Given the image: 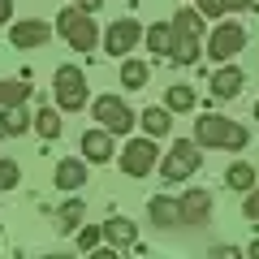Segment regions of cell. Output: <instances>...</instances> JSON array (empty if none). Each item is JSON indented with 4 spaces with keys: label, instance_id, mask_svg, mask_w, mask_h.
Segmentation results:
<instances>
[{
    "label": "cell",
    "instance_id": "cell-1",
    "mask_svg": "<svg viewBox=\"0 0 259 259\" xmlns=\"http://www.w3.org/2000/svg\"><path fill=\"white\" fill-rule=\"evenodd\" d=\"M203 52V13L199 9H177L168 22V61L194 65Z\"/></svg>",
    "mask_w": 259,
    "mask_h": 259
},
{
    "label": "cell",
    "instance_id": "cell-2",
    "mask_svg": "<svg viewBox=\"0 0 259 259\" xmlns=\"http://www.w3.org/2000/svg\"><path fill=\"white\" fill-rule=\"evenodd\" d=\"M194 143L199 147H221V151H246L250 147V130L242 121H229L221 112H203L194 121Z\"/></svg>",
    "mask_w": 259,
    "mask_h": 259
},
{
    "label": "cell",
    "instance_id": "cell-3",
    "mask_svg": "<svg viewBox=\"0 0 259 259\" xmlns=\"http://www.w3.org/2000/svg\"><path fill=\"white\" fill-rule=\"evenodd\" d=\"M199 164H203V147L194 139H177L173 147H168V156H160V177H164L168 186L186 182V177L199 173Z\"/></svg>",
    "mask_w": 259,
    "mask_h": 259
},
{
    "label": "cell",
    "instance_id": "cell-4",
    "mask_svg": "<svg viewBox=\"0 0 259 259\" xmlns=\"http://www.w3.org/2000/svg\"><path fill=\"white\" fill-rule=\"evenodd\" d=\"M56 30L65 35V44L74 48V52H91L95 44H100V30H95V18L87 9H78V5H69V9L56 13Z\"/></svg>",
    "mask_w": 259,
    "mask_h": 259
},
{
    "label": "cell",
    "instance_id": "cell-5",
    "mask_svg": "<svg viewBox=\"0 0 259 259\" xmlns=\"http://www.w3.org/2000/svg\"><path fill=\"white\" fill-rule=\"evenodd\" d=\"M52 91H56V108H61V112L87 108V74L78 69V65H61V69H56Z\"/></svg>",
    "mask_w": 259,
    "mask_h": 259
},
{
    "label": "cell",
    "instance_id": "cell-6",
    "mask_svg": "<svg viewBox=\"0 0 259 259\" xmlns=\"http://www.w3.org/2000/svg\"><path fill=\"white\" fill-rule=\"evenodd\" d=\"M117 160H121V173H125V177H147L151 168L160 164V147H156L151 134H143V139H130L125 151H121Z\"/></svg>",
    "mask_w": 259,
    "mask_h": 259
},
{
    "label": "cell",
    "instance_id": "cell-7",
    "mask_svg": "<svg viewBox=\"0 0 259 259\" xmlns=\"http://www.w3.org/2000/svg\"><path fill=\"white\" fill-rule=\"evenodd\" d=\"M91 117L100 121L104 130H108L112 139H117V134H130V130H134V112H130V104L121 100V95H100V100L91 104Z\"/></svg>",
    "mask_w": 259,
    "mask_h": 259
},
{
    "label": "cell",
    "instance_id": "cell-8",
    "mask_svg": "<svg viewBox=\"0 0 259 259\" xmlns=\"http://www.w3.org/2000/svg\"><path fill=\"white\" fill-rule=\"evenodd\" d=\"M242 48H246V30L238 26V22H221V26L212 30V35H207V44H203V52L212 56V61H233V56L242 52Z\"/></svg>",
    "mask_w": 259,
    "mask_h": 259
},
{
    "label": "cell",
    "instance_id": "cell-9",
    "mask_svg": "<svg viewBox=\"0 0 259 259\" xmlns=\"http://www.w3.org/2000/svg\"><path fill=\"white\" fill-rule=\"evenodd\" d=\"M48 39H52V26H48V22H39V18H22V22H13V26H9V44L22 48V52L44 48Z\"/></svg>",
    "mask_w": 259,
    "mask_h": 259
},
{
    "label": "cell",
    "instance_id": "cell-10",
    "mask_svg": "<svg viewBox=\"0 0 259 259\" xmlns=\"http://www.w3.org/2000/svg\"><path fill=\"white\" fill-rule=\"evenodd\" d=\"M143 39V22H134V18H121V22H112L108 26V35H104V48H108L112 56H125V52H134V44Z\"/></svg>",
    "mask_w": 259,
    "mask_h": 259
},
{
    "label": "cell",
    "instance_id": "cell-11",
    "mask_svg": "<svg viewBox=\"0 0 259 259\" xmlns=\"http://www.w3.org/2000/svg\"><path fill=\"white\" fill-rule=\"evenodd\" d=\"M177 203H182V225L199 229V225H207V216H212V190H186Z\"/></svg>",
    "mask_w": 259,
    "mask_h": 259
},
{
    "label": "cell",
    "instance_id": "cell-12",
    "mask_svg": "<svg viewBox=\"0 0 259 259\" xmlns=\"http://www.w3.org/2000/svg\"><path fill=\"white\" fill-rule=\"evenodd\" d=\"M100 229H104V242H108L112 250H125V246H134V242H139V225L130 221V216H108Z\"/></svg>",
    "mask_w": 259,
    "mask_h": 259
},
{
    "label": "cell",
    "instance_id": "cell-13",
    "mask_svg": "<svg viewBox=\"0 0 259 259\" xmlns=\"http://www.w3.org/2000/svg\"><path fill=\"white\" fill-rule=\"evenodd\" d=\"M242 87H246V74H242L238 65H221L212 74V100H238Z\"/></svg>",
    "mask_w": 259,
    "mask_h": 259
},
{
    "label": "cell",
    "instance_id": "cell-14",
    "mask_svg": "<svg viewBox=\"0 0 259 259\" xmlns=\"http://www.w3.org/2000/svg\"><path fill=\"white\" fill-rule=\"evenodd\" d=\"M87 186V164L78 156H65L61 164H56V190H65V194H78Z\"/></svg>",
    "mask_w": 259,
    "mask_h": 259
},
{
    "label": "cell",
    "instance_id": "cell-15",
    "mask_svg": "<svg viewBox=\"0 0 259 259\" xmlns=\"http://www.w3.org/2000/svg\"><path fill=\"white\" fill-rule=\"evenodd\" d=\"M82 160H91V164H108L112 160V134L104 125L82 134Z\"/></svg>",
    "mask_w": 259,
    "mask_h": 259
},
{
    "label": "cell",
    "instance_id": "cell-16",
    "mask_svg": "<svg viewBox=\"0 0 259 259\" xmlns=\"http://www.w3.org/2000/svg\"><path fill=\"white\" fill-rule=\"evenodd\" d=\"M147 216H151V225H160V229H173V225H182V203L168 199V194H156V199L147 203Z\"/></svg>",
    "mask_w": 259,
    "mask_h": 259
},
{
    "label": "cell",
    "instance_id": "cell-17",
    "mask_svg": "<svg viewBox=\"0 0 259 259\" xmlns=\"http://www.w3.org/2000/svg\"><path fill=\"white\" fill-rule=\"evenodd\" d=\"M26 130H30V112L22 108V104H5V108H0V134H5V139H18Z\"/></svg>",
    "mask_w": 259,
    "mask_h": 259
},
{
    "label": "cell",
    "instance_id": "cell-18",
    "mask_svg": "<svg viewBox=\"0 0 259 259\" xmlns=\"http://www.w3.org/2000/svg\"><path fill=\"white\" fill-rule=\"evenodd\" d=\"M30 130H35L44 143H56L61 139V112L56 108H39L35 117H30Z\"/></svg>",
    "mask_w": 259,
    "mask_h": 259
},
{
    "label": "cell",
    "instance_id": "cell-19",
    "mask_svg": "<svg viewBox=\"0 0 259 259\" xmlns=\"http://www.w3.org/2000/svg\"><path fill=\"white\" fill-rule=\"evenodd\" d=\"M134 121H139V125L147 130L151 139H164L168 130H173V112H168V108H147L143 117H134Z\"/></svg>",
    "mask_w": 259,
    "mask_h": 259
},
{
    "label": "cell",
    "instance_id": "cell-20",
    "mask_svg": "<svg viewBox=\"0 0 259 259\" xmlns=\"http://www.w3.org/2000/svg\"><path fill=\"white\" fill-rule=\"evenodd\" d=\"M147 78H151L147 61H134V56H130V61L121 65V87H125V91H143V87H147Z\"/></svg>",
    "mask_w": 259,
    "mask_h": 259
},
{
    "label": "cell",
    "instance_id": "cell-21",
    "mask_svg": "<svg viewBox=\"0 0 259 259\" xmlns=\"http://www.w3.org/2000/svg\"><path fill=\"white\" fill-rule=\"evenodd\" d=\"M26 100H30V78L0 82V108H5V104H26Z\"/></svg>",
    "mask_w": 259,
    "mask_h": 259
},
{
    "label": "cell",
    "instance_id": "cell-22",
    "mask_svg": "<svg viewBox=\"0 0 259 259\" xmlns=\"http://www.w3.org/2000/svg\"><path fill=\"white\" fill-rule=\"evenodd\" d=\"M225 186H233V190H250V186H255V168H250L246 160L229 164V168H225Z\"/></svg>",
    "mask_w": 259,
    "mask_h": 259
},
{
    "label": "cell",
    "instance_id": "cell-23",
    "mask_svg": "<svg viewBox=\"0 0 259 259\" xmlns=\"http://www.w3.org/2000/svg\"><path fill=\"white\" fill-rule=\"evenodd\" d=\"M82 212H87V207H82V199H78V194H69V199L61 203V212H56V216H61V229H65V233H69V229H78V225H82Z\"/></svg>",
    "mask_w": 259,
    "mask_h": 259
},
{
    "label": "cell",
    "instance_id": "cell-24",
    "mask_svg": "<svg viewBox=\"0 0 259 259\" xmlns=\"http://www.w3.org/2000/svg\"><path fill=\"white\" fill-rule=\"evenodd\" d=\"M194 104H199V95H194L190 87H182V82L168 87V112H190Z\"/></svg>",
    "mask_w": 259,
    "mask_h": 259
},
{
    "label": "cell",
    "instance_id": "cell-25",
    "mask_svg": "<svg viewBox=\"0 0 259 259\" xmlns=\"http://www.w3.org/2000/svg\"><path fill=\"white\" fill-rule=\"evenodd\" d=\"M147 48L160 56H168V22H156V26H147Z\"/></svg>",
    "mask_w": 259,
    "mask_h": 259
},
{
    "label": "cell",
    "instance_id": "cell-26",
    "mask_svg": "<svg viewBox=\"0 0 259 259\" xmlns=\"http://www.w3.org/2000/svg\"><path fill=\"white\" fill-rule=\"evenodd\" d=\"M100 242H104V229H100V225H87V229H78V250H87V255H91Z\"/></svg>",
    "mask_w": 259,
    "mask_h": 259
},
{
    "label": "cell",
    "instance_id": "cell-27",
    "mask_svg": "<svg viewBox=\"0 0 259 259\" xmlns=\"http://www.w3.org/2000/svg\"><path fill=\"white\" fill-rule=\"evenodd\" d=\"M18 182H22V168L13 160H0V190H13Z\"/></svg>",
    "mask_w": 259,
    "mask_h": 259
},
{
    "label": "cell",
    "instance_id": "cell-28",
    "mask_svg": "<svg viewBox=\"0 0 259 259\" xmlns=\"http://www.w3.org/2000/svg\"><path fill=\"white\" fill-rule=\"evenodd\" d=\"M242 216H246V221H259V186H250L246 203H242Z\"/></svg>",
    "mask_w": 259,
    "mask_h": 259
},
{
    "label": "cell",
    "instance_id": "cell-29",
    "mask_svg": "<svg viewBox=\"0 0 259 259\" xmlns=\"http://www.w3.org/2000/svg\"><path fill=\"white\" fill-rule=\"evenodd\" d=\"M199 13L203 18H225V5L221 0H199Z\"/></svg>",
    "mask_w": 259,
    "mask_h": 259
},
{
    "label": "cell",
    "instance_id": "cell-30",
    "mask_svg": "<svg viewBox=\"0 0 259 259\" xmlns=\"http://www.w3.org/2000/svg\"><path fill=\"white\" fill-rule=\"evenodd\" d=\"M225 5V13H242V9H250V0H221Z\"/></svg>",
    "mask_w": 259,
    "mask_h": 259
},
{
    "label": "cell",
    "instance_id": "cell-31",
    "mask_svg": "<svg viewBox=\"0 0 259 259\" xmlns=\"http://www.w3.org/2000/svg\"><path fill=\"white\" fill-rule=\"evenodd\" d=\"M212 255H221V259H233V255H242L238 246H212Z\"/></svg>",
    "mask_w": 259,
    "mask_h": 259
},
{
    "label": "cell",
    "instance_id": "cell-32",
    "mask_svg": "<svg viewBox=\"0 0 259 259\" xmlns=\"http://www.w3.org/2000/svg\"><path fill=\"white\" fill-rule=\"evenodd\" d=\"M9 18H13V0H0V26H5Z\"/></svg>",
    "mask_w": 259,
    "mask_h": 259
},
{
    "label": "cell",
    "instance_id": "cell-33",
    "mask_svg": "<svg viewBox=\"0 0 259 259\" xmlns=\"http://www.w3.org/2000/svg\"><path fill=\"white\" fill-rule=\"evenodd\" d=\"M74 5H78V9H87V13H95V9H100V0H74Z\"/></svg>",
    "mask_w": 259,
    "mask_h": 259
},
{
    "label": "cell",
    "instance_id": "cell-34",
    "mask_svg": "<svg viewBox=\"0 0 259 259\" xmlns=\"http://www.w3.org/2000/svg\"><path fill=\"white\" fill-rule=\"evenodd\" d=\"M250 259H259V242H250Z\"/></svg>",
    "mask_w": 259,
    "mask_h": 259
},
{
    "label": "cell",
    "instance_id": "cell-35",
    "mask_svg": "<svg viewBox=\"0 0 259 259\" xmlns=\"http://www.w3.org/2000/svg\"><path fill=\"white\" fill-rule=\"evenodd\" d=\"M250 9H255V13H259V0H250Z\"/></svg>",
    "mask_w": 259,
    "mask_h": 259
},
{
    "label": "cell",
    "instance_id": "cell-36",
    "mask_svg": "<svg viewBox=\"0 0 259 259\" xmlns=\"http://www.w3.org/2000/svg\"><path fill=\"white\" fill-rule=\"evenodd\" d=\"M255 121H259V104H255Z\"/></svg>",
    "mask_w": 259,
    "mask_h": 259
}]
</instances>
